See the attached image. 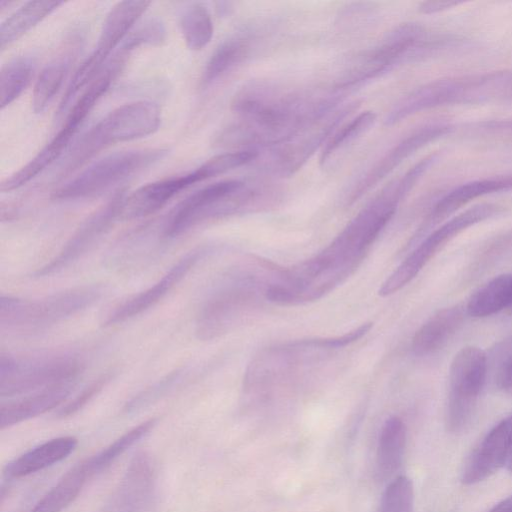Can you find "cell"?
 <instances>
[{"instance_id": "1", "label": "cell", "mask_w": 512, "mask_h": 512, "mask_svg": "<svg viewBox=\"0 0 512 512\" xmlns=\"http://www.w3.org/2000/svg\"><path fill=\"white\" fill-rule=\"evenodd\" d=\"M231 108L239 116V122L223 129L215 145L258 151L288 141L327 112L322 96L289 94L263 82H253L240 89Z\"/></svg>"}, {"instance_id": "2", "label": "cell", "mask_w": 512, "mask_h": 512, "mask_svg": "<svg viewBox=\"0 0 512 512\" xmlns=\"http://www.w3.org/2000/svg\"><path fill=\"white\" fill-rule=\"evenodd\" d=\"M372 328L363 323L345 334L289 341L266 347L248 364L243 390L254 399H267L303 384L306 378L333 355L365 336Z\"/></svg>"}, {"instance_id": "3", "label": "cell", "mask_w": 512, "mask_h": 512, "mask_svg": "<svg viewBox=\"0 0 512 512\" xmlns=\"http://www.w3.org/2000/svg\"><path fill=\"white\" fill-rule=\"evenodd\" d=\"M281 267L249 257L218 283L201 306L195 332L201 340L220 337L249 318L266 299Z\"/></svg>"}, {"instance_id": "4", "label": "cell", "mask_w": 512, "mask_h": 512, "mask_svg": "<svg viewBox=\"0 0 512 512\" xmlns=\"http://www.w3.org/2000/svg\"><path fill=\"white\" fill-rule=\"evenodd\" d=\"M512 101V71L499 70L430 81L395 103L384 118L395 125L419 112L447 105H480Z\"/></svg>"}, {"instance_id": "5", "label": "cell", "mask_w": 512, "mask_h": 512, "mask_svg": "<svg viewBox=\"0 0 512 512\" xmlns=\"http://www.w3.org/2000/svg\"><path fill=\"white\" fill-rule=\"evenodd\" d=\"M458 45L457 37L430 35L418 23L400 24L389 31L377 46L360 56L334 88L347 93L383 76L402 63Z\"/></svg>"}, {"instance_id": "6", "label": "cell", "mask_w": 512, "mask_h": 512, "mask_svg": "<svg viewBox=\"0 0 512 512\" xmlns=\"http://www.w3.org/2000/svg\"><path fill=\"white\" fill-rule=\"evenodd\" d=\"M160 123L161 110L152 101H134L113 109L75 143L59 171V179L73 174L111 145L153 134Z\"/></svg>"}, {"instance_id": "7", "label": "cell", "mask_w": 512, "mask_h": 512, "mask_svg": "<svg viewBox=\"0 0 512 512\" xmlns=\"http://www.w3.org/2000/svg\"><path fill=\"white\" fill-rule=\"evenodd\" d=\"M256 193L239 179L209 184L175 206L165 222L163 235L175 238L204 223L251 210L257 204Z\"/></svg>"}, {"instance_id": "8", "label": "cell", "mask_w": 512, "mask_h": 512, "mask_svg": "<svg viewBox=\"0 0 512 512\" xmlns=\"http://www.w3.org/2000/svg\"><path fill=\"white\" fill-rule=\"evenodd\" d=\"M101 285H84L39 299L1 296V330L35 332L89 308L101 297Z\"/></svg>"}, {"instance_id": "9", "label": "cell", "mask_w": 512, "mask_h": 512, "mask_svg": "<svg viewBox=\"0 0 512 512\" xmlns=\"http://www.w3.org/2000/svg\"><path fill=\"white\" fill-rule=\"evenodd\" d=\"M163 148L114 152L88 165L52 193L56 201H75L98 197L162 160Z\"/></svg>"}, {"instance_id": "10", "label": "cell", "mask_w": 512, "mask_h": 512, "mask_svg": "<svg viewBox=\"0 0 512 512\" xmlns=\"http://www.w3.org/2000/svg\"><path fill=\"white\" fill-rule=\"evenodd\" d=\"M83 370L73 353L56 352L31 356L1 354L0 396H23L56 384L73 381Z\"/></svg>"}, {"instance_id": "11", "label": "cell", "mask_w": 512, "mask_h": 512, "mask_svg": "<svg viewBox=\"0 0 512 512\" xmlns=\"http://www.w3.org/2000/svg\"><path fill=\"white\" fill-rule=\"evenodd\" d=\"M497 203L474 205L445 221L420 240L400 265L382 283L378 294L390 296L411 282L434 255L450 240L466 229L503 213Z\"/></svg>"}, {"instance_id": "12", "label": "cell", "mask_w": 512, "mask_h": 512, "mask_svg": "<svg viewBox=\"0 0 512 512\" xmlns=\"http://www.w3.org/2000/svg\"><path fill=\"white\" fill-rule=\"evenodd\" d=\"M150 5V1H121L110 9L95 49L81 63L60 101L57 117L69 108L78 92L101 73L111 53L121 45Z\"/></svg>"}, {"instance_id": "13", "label": "cell", "mask_w": 512, "mask_h": 512, "mask_svg": "<svg viewBox=\"0 0 512 512\" xmlns=\"http://www.w3.org/2000/svg\"><path fill=\"white\" fill-rule=\"evenodd\" d=\"M487 378L486 353L482 349L466 346L454 355L449 368L446 408L449 431L462 432L469 425Z\"/></svg>"}, {"instance_id": "14", "label": "cell", "mask_w": 512, "mask_h": 512, "mask_svg": "<svg viewBox=\"0 0 512 512\" xmlns=\"http://www.w3.org/2000/svg\"><path fill=\"white\" fill-rule=\"evenodd\" d=\"M356 108L355 103L339 106L329 114L309 123L288 141L268 148L262 166L269 173L289 177L295 174L335 132Z\"/></svg>"}, {"instance_id": "15", "label": "cell", "mask_w": 512, "mask_h": 512, "mask_svg": "<svg viewBox=\"0 0 512 512\" xmlns=\"http://www.w3.org/2000/svg\"><path fill=\"white\" fill-rule=\"evenodd\" d=\"M452 130L453 125L447 121L426 123L412 130L361 176L347 195L346 204L352 205L358 201L416 151L449 134Z\"/></svg>"}, {"instance_id": "16", "label": "cell", "mask_w": 512, "mask_h": 512, "mask_svg": "<svg viewBox=\"0 0 512 512\" xmlns=\"http://www.w3.org/2000/svg\"><path fill=\"white\" fill-rule=\"evenodd\" d=\"M124 192L117 191L103 206L89 215L78 227L59 253L49 263L35 272L36 276H45L70 265L89 249L120 218Z\"/></svg>"}, {"instance_id": "17", "label": "cell", "mask_w": 512, "mask_h": 512, "mask_svg": "<svg viewBox=\"0 0 512 512\" xmlns=\"http://www.w3.org/2000/svg\"><path fill=\"white\" fill-rule=\"evenodd\" d=\"M209 252L208 247H200L188 252L152 286L129 297L111 310L103 325L112 326L123 323L154 306Z\"/></svg>"}, {"instance_id": "18", "label": "cell", "mask_w": 512, "mask_h": 512, "mask_svg": "<svg viewBox=\"0 0 512 512\" xmlns=\"http://www.w3.org/2000/svg\"><path fill=\"white\" fill-rule=\"evenodd\" d=\"M511 190L512 173L472 180L451 189L433 205L412 236L408 247L415 246L433 227L469 202L486 195Z\"/></svg>"}, {"instance_id": "19", "label": "cell", "mask_w": 512, "mask_h": 512, "mask_svg": "<svg viewBox=\"0 0 512 512\" xmlns=\"http://www.w3.org/2000/svg\"><path fill=\"white\" fill-rule=\"evenodd\" d=\"M157 474L153 458L147 452L137 453L130 461L111 501L119 512H143L155 501Z\"/></svg>"}, {"instance_id": "20", "label": "cell", "mask_w": 512, "mask_h": 512, "mask_svg": "<svg viewBox=\"0 0 512 512\" xmlns=\"http://www.w3.org/2000/svg\"><path fill=\"white\" fill-rule=\"evenodd\" d=\"M511 445L512 414L497 423L474 450L464 467L462 483H478L505 466Z\"/></svg>"}, {"instance_id": "21", "label": "cell", "mask_w": 512, "mask_h": 512, "mask_svg": "<svg viewBox=\"0 0 512 512\" xmlns=\"http://www.w3.org/2000/svg\"><path fill=\"white\" fill-rule=\"evenodd\" d=\"M194 170L147 183L124 196L120 218L139 219L163 208L181 191L198 183Z\"/></svg>"}, {"instance_id": "22", "label": "cell", "mask_w": 512, "mask_h": 512, "mask_svg": "<svg viewBox=\"0 0 512 512\" xmlns=\"http://www.w3.org/2000/svg\"><path fill=\"white\" fill-rule=\"evenodd\" d=\"M76 380L56 384L1 404L0 428L4 430L44 414L63 403L72 393Z\"/></svg>"}, {"instance_id": "23", "label": "cell", "mask_w": 512, "mask_h": 512, "mask_svg": "<svg viewBox=\"0 0 512 512\" xmlns=\"http://www.w3.org/2000/svg\"><path fill=\"white\" fill-rule=\"evenodd\" d=\"M74 436L45 441L9 461L3 468L6 480H16L42 471L66 459L77 447Z\"/></svg>"}, {"instance_id": "24", "label": "cell", "mask_w": 512, "mask_h": 512, "mask_svg": "<svg viewBox=\"0 0 512 512\" xmlns=\"http://www.w3.org/2000/svg\"><path fill=\"white\" fill-rule=\"evenodd\" d=\"M464 319L460 306L439 310L414 334L411 350L416 356H426L441 349L459 329Z\"/></svg>"}, {"instance_id": "25", "label": "cell", "mask_w": 512, "mask_h": 512, "mask_svg": "<svg viewBox=\"0 0 512 512\" xmlns=\"http://www.w3.org/2000/svg\"><path fill=\"white\" fill-rule=\"evenodd\" d=\"M96 476L88 458L70 468L30 512H61L81 493L87 482Z\"/></svg>"}, {"instance_id": "26", "label": "cell", "mask_w": 512, "mask_h": 512, "mask_svg": "<svg viewBox=\"0 0 512 512\" xmlns=\"http://www.w3.org/2000/svg\"><path fill=\"white\" fill-rule=\"evenodd\" d=\"M251 37L237 33L223 40L213 51L202 73L201 83L211 86L245 61L251 50Z\"/></svg>"}, {"instance_id": "27", "label": "cell", "mask_w": 512, "mask_h": 512, "mask_svg": "<svg viewBox=\"0 0 512 512\" xmlns=\"http://www.w3.org/2000/svg\"><path fill=\"white\" fill-rule=\"evenodd\" d=\"M75 131L62 125L56 135L24 166L1 183V192L19 189L57 160L68 147Z\"/></svg>"}, {"instance_id": "28", "label": "cell", "mask_w": 512, "mask_h": 512, "mask_svg": "<svg viewBox=\"0 0 512 512\" xmlns=\"http://www.w3.org/2000/svg\"><path fill=\"white\" fill-rule=\"evenodd\" d=\"M405 423L397 416L384 422L378 439L376 470L380 479H387L400 468L406 446Z\"/></svg>"}, {"instance_id": "29", "label": "cell", "mask_w": 512, "mask_h": 512, "mask_svg": "<svg viewBox=\"0 0 512 512\" xmlns=\"http://www.w3.org/2000/svg\"><path fill=\"white\" fill-rule=\"evenodd\" d=\"M62 4L59 1H29L23 4L1 23V50L21 38Z\"/></svg>"}, {"instance_id": "30", "label": "cell", "mask_w": 512, "mask_h": 512, "mask_svg": "<svg viewBox=\"0 0 512 512\" xmlns=\"http://www.w3.org/2000/svg\"><path fill=\"white\" fill-rule=\"evenodd\" d=\"M512 308V272L501 274L479 288L469 299L466 312L482 318Z\"/></svg>"}, {"instance_id": "31", "label": "cell", "mask_w": 512, "mask_h": 512, "mask_svg": "<svg viewBox=\"0 0 512 512\" xmlns=\"http://www.w3.org/2000/svg\"><path fill=\"white\" fill-rule=\"evenodd\" d=\"M73 51L74 49L64 51L41 70L32 95L35 113L43 112L62 87L72 63Z\"/></svg>"}, {"instance_id": "32", "label": "cell", "mask_w": 512, "mask_h": 512, "mask_svg": "<svg viewBox=\"0 0 512 512\" xmlns=\"http://www.w3.org/2000/svg\"><path fill=\"white\" fill-rule=\"evenodd\" d=\"M179 27L186 46L194 51L203 49L213 37V21L203 3L188 4L179 16Z\"/></svg>"}, {"instance_id": "33", "label": "cell", "mask_w": 512, "mask_h": 512, "mask_svg": "<svg viewBox=\"0 0 512 512\" xmlns=\"http://www.w3.org/2000/svg\"><path fill=\"white\" fill-rule=\"evenodd\" d=\"M35 68V60L29 56L17 57L1 68V109L10 105L22 94L33 78Z\"/></svg>"}, {"instance_id": "34", "label": "cell", "mask_w": 512, "mask_h": 512, "mask_svg": "<svg viewBox=\"0 0 512 512\" xmlns=\"http://www.w3.org/2000/svg\"><path fill=\"white\" fill-rule=\"evenodd\" d=\"M376 119L377 115L373 111H363L336 129L321 150L320 163L325 165L340 150L366 133L374 125Z\"/></svg>"}, {"instance_id": "35", "label": "cell", "mask_w": 512, "mask_h": 512, "mask_svg": "<svg viewBox=\"0 0 512 512\" xmlns=\"http://www.w3.org/2000/svg\"><path fill=\"white\" fill-rule=\"evenodd\" d=\"M156 418L148 419L139 425L131 428L113 442L91 455L89 458L92 467L98 475L106 470L117 458L125 453L130 447L140 441L154 428Z\"/></svg>"}, {"instance_id": "36", "label": "cell", "mask_w": 512, "mask_h": 512, "mask_svg": "<svg viewBox=\"0 0 512 512\" xmlns=\"http://www.w3.org/2000/svg\"><path fill=\"white\" fill-rule=\"evenodd\" d=\"M487 376L494 385L508 393L512 392V335L496 343L486 353Z\"/></svg>"}, {"instance_id": "37", "label": "cell", "mask_w": 512, "mask_h": 512, "mask_svg": "<svg viewBox=\"0 0 512 512\" xmlns=\"http://www.w3.org/2000/svg\"><path fill=\"white\" fill-rule=\"evenodd\" d=\"M260 152L253 149L221 153L205 161L195 170L200 182L247 165L258 159Z\"/></svg>"}, {"instance_id": "38", "label": "cell", "mask_w": 512, "mask_h": 512, "mask_svg": "<svg viewBox=\"0 0 512 512\" xmlns=\"http://www.w3.org/2000/svg\"><path fill=\"white\" fill-rule=\"evenodd\" d=\"M414 488L410 478L399 475L386 487L379 512H413Z\"/></svg>"}, {"instance_id": "39", "label": "cell", "mask_w": 512, "mask_h": 512, "mask_svg": "<svg viewBox=\"0 0 512 512\" xmlns=\"http://www.w3.org/2000/svg\"><path fill=\"white\" fill-rule=\"evenodd\" d=\"M165 38L164 25L158 19H147L128 34L120 47L131 53L143 45H157Z\"/></svg>"}, {"instance_id": "40", "label": "cell", "mask_w": 512, "mask_h": 512, "mask_svg": "<svg viewBox=\"0 0 512 512\" xmlns=\"http://www.w3.org/2000/svg\"><path fill=\"white\" fill-rule=\"evenodd\" d=\"M182 374L181 370L174 371L132 398L125 405L126 412L138 410L166 394L181 379Z\"/></svg>"}, {"instance_id": "41", "label": "cell", "mask_w": 512, "mask_h": 512, "mask_svg": "<svg viewBox=\"0 0 512 512\" xmlns=\"http://www.w3.org/2000/svg\"><path fill=\"white\" fill-rule=\"evenodd\" d=\"M112 377L113 373L108 372L93 380L78 395L58 410L57 417L66 418L76 414L102 391Z\"/></svg>"}, {"instance_id": "42", "label": "cell", "mask_w": 512, "mask_h": 512, "mask_svg": "<svg viewBox=\"0 0 512 512\" xmlns=\"http://www.w3.org/2000/svg\"><path fill=\"white\" fill-rule=\"evenodd\" d=\"M512 245V230L505 232L494 238L483 249L481 255L476 260L477 269L481 266H486L491 259L497 258L503 251Z\"/></svg>"}, {"instance_id": "43", "label": "cell", "mask_w": 512, "mask_h": 512, "mask_svg": "<svg viewBox=\"0 0 512 512\" xmlns=\"http://www.w3.org/2000/svg\"><path fill=\"white\" fill-rule=\"evenodd\" d=\"M471 129L482 134L512 136V117L475 122Z\"/></svg>"}, {"instance_id": "44", "label": "cell", "mask_w": 512, "mask_h": 512, "mask_svg": "<svg viewBox=\"0 0 512 512\" xmlns=\"http://www.w3.org/2000/svg\"><path fill=\"white\" fill-rule=\"evenodd\" d=\"M463 3V1L452 0L423 1L418 5V11L422 14H435L450 10Z\"/></svg>"}, {"instance_id": "45", "label": "cell", "mask_w": 512, "mask_h": 512, "mask_svg": "<svg viewBox=\"0 0 512 512\" xmlns=\"http://www.w3.org/2000/svg\"><path fill=\"white\" fill-rule=\"evenodd\" d=\"M488 512H512V494L497 503Z\"/></svg>"}, {"instance_id": "46", "label": "cell", "mask_w": 512, "mask_h": 512, "mask_svg": "<svg viewBox=\"0 0 512 512\" xmlns=\"http://www.w3.org/2000/svg\"><path fill=\"white\" fill-rule=\"evenodd\" d=\"M216 10L220 16L228 15L232 11L231 2H217Z\"/></svg>"}, {"instance_id": "47", "label": "cell", "mask_w": 512, "mask_h": 512, "mask_svg": "<svg viewBox=\"0 0 512 512\" xmlns=\"http://www.w3.org/2000/svg\"><path fill=\"white\" fill-rule=\"evenodd\" d=\"M505 467L509 472H512V445L506 459Z\"/></svg>"}, {"instance_id": "48", "label": "cell", "mask_w": 512, "mask_h": 512, "mask_svg": "<svg viewBox=\"0 0 512 512\" xmlns=\"http://www.w3.org/2000/svg\"><path fill=\"white\" fill-rule=\"evenodd\" d=\"M114 512H119V511H114Z\"/></svg>"}, {"instance_id": "49", "label": "cell", "mask_w": 512, "mask_h": 512, "mask_svg": "<svg viewBox=\"0 0 512 512\" xmlns=\"http://www.w3.org/2000/svg\"><path fill=\"white\" fill-rule=\"evenodd\" d=\"M510 394H512V392Z\"/></svg>"}]
</instances>
